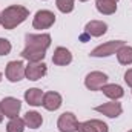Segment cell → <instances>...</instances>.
<instances>
[{
	"label": "cell",
	"mask_w": 132,
	"mask_h": 132,
	"mask_svg": "<svg viewBox=\"0 0 132 132\" xmlns=\"http://www.w3.org/2000/svg\"><path fill=\"white\" fill-rule=\"evenodd\" d=\"M29 17V11L20 5H11L0 12V25L5 29H14Z\"/></svg>",
	"instance_id": "6da1fadb"
},
{
	"label": "cell",
	"mask_w": 132,
	"mask_h": 132,
	"mask_svg": "<svg viewBox=\"0 0 132 132\" xmlns=\"http://www.w3.org/2000/svg\"><path fill=\"white\" fill-rule=\"evenodd\" d=\"M5 75L9 81L15 83V81H20L23 77H25V65L20 62V60H12L6 65V71H5Z\"/></svg>",
	"instance_id": "52a82bcc"
},
{
	"label": "cell",
	"mask_w": 132,
	"mask_h": 132,
	"mask_svg": "<svg viewBox=\"0 0 132 132\" xmlns=\"http://www.w3.org/2000/svg\"><path fill=\"white\" fill-rule=\"evenodd\" d=\"M125 81L128 83V86L132 88V68L126 71V74H125Z\"/></svg>",
	"instance_id": "cb8c5ba5"
},
{
	"label": "cell",
	"mask_w": 132,
	"mask_h": 132,
	"mask_svg": "<svg viewBox=\"0 0 132 132\" xmlns=\"http://www.w3.org/2000/svg\"><path fill=\"white\" fill-rule=\"evenodd\" d=\"M43 95L45 92L38 88H32V89H28L25 92V100L28 104L31 106H42V101H43Z\"/></svg>",
	"instance_id": "e0dca14e"
},
{
	"label": "cell",
	"mask_w": 132,
	"mask_h": 132,
	"mask_svg": "<svg viewBox=\"0 0 132 132\" xmlns=\"http://www.w3.org/2000/svg\"><path fill=\"white\" fill-rule=\"evenodd\" d=\"M128 132H132V129H131V131H128Z\"/></svg>",
	"instance_id": "83f0119b"
},
{
	"label": "cell",
	"mask_w": 132,
	"mask_h": 132,
	"mask_svg": "<svg viewBox=\"0 0 132 132\" xmlns=\"http://www.w3.org/2000/svg\"><path fill=\"white\" fill-rule=\"evenodd\" d=\"M95 111L100 112V114H103V115H106V117H109V118H117L118 115H121L123 106H121V103H118L117 100H112V101H109V103H103V104L97 106Z\"/></svg>",
	"instance_id": "30bf717a"
},
{
	"label": "cell",
	"mask_w": 132,
	"mask_h": 132,
	"mask_svg": "<svg viewBox=\"0 0 132 132\" xmlns=\"http://www.w3.org/2000/svg\"><path fill=\"white\" fill-rule=\"evenodd\" d=\"M25 120L20 117H14L9 118L8 125H6V132H23L25 131Z\"/></svg>",
	"instance_id": "44dd1931"
},
{
	"label": "cell",
	"mask_w": 132,
	"mask_h": 132,
	"mask_svg": "<svg viewBox=\"0 0 132 132\" xmlns=\"http://www.w3.org/2000/svg\"><path fill=\"white\" fill-rule=\"evenodd\" d=\"M114 2H118V0H114Z\"/></svg>",
	"instance_id": "f1b7e54d"
},
{
	"label": "cell",
	"mask_w": 132,
	"mask_h": 132,
	"mask_svg": "<svg viewBox=\"0 0 132 132\" xmlns=\"http://www.w3.org/2000/svg\"><path fill=\"white\" fill-rule=\"evenodd\" d=\"M117 59L121 65H132V48L125 45L117 51Z\"/></svg>",
	"instance_id": "ffe728a7"
},
{
	"label": "cell",
	"mask_w": 132,
	"mask_h": 132,
	"mask_svg": "<svg viewBox=\"0 0 132 132\" xmlns=\"http://www.w3.org/2000/svg\"><path fill=\"white\" fill-rule=\"evenodd\" d=\"M95 6H97L98 12L104 14V15H111L117 11V2H114V0H97Z\"/></svg>",
	"instance_id": "d6986e66"
},
{
	"label": "cell",
	"mask_w": 132,
	"mask_h": 132,
	"mask_svg": "<svg viewBox=\"0 0 132 132\" xmlns=\"http://www.w3.org/2000/svg\"><path fill=\"white\" fill-rule=\"evenodd\" d=\"M3 117H5V115H3V112H2V108H0V123L3 121Z\"/></svg>",
	"instance_id": "d4e9b609"
},
{
	"label": "cell",
	"mask_w": 132,
	"mask_h": 132,
	"mask_svg": "<svg viewBox=\"0 0 132 132\" xmlns=\"http://www.w3.org/2000/svg\"><path fill=\"white\" fill-rule=\"evenodd\" d=\"M48 72V68L43 62H29L25 66V77L31 81H37L42 77H45Z\"/></svg>",
	"instance_id": "5b68a950"
},
{
	"label": "cell",
	"mask_w": 132,
	"mask_h": 132,
	"mask_svg": "<svg viewBox=\"0 0 132 132\" xmlns=\"http://www.w3.org/2000/svg\"><path fill=\"white\" fill-rule=\"evenodd\" d=\"M45 55H46L45 49H37V48H29V46H26L20 52V57L28 62H42L45 59Z\"/></svg>",
	"instance_id": "9a60e30c"
},
{
	"label": "cell",
	"mask_w": 132,
	"mask_h": 132,
	"mask_svg": "<svg viewBox=\"0 0 132 132\" xmlns=\"http://www.w3.org/2000/svg\"><path fill=\"white\" fill-rule=\"evenodd\" d=\"M80 2H88V0H80Z\"/></svg>",
	"instance_id": "4316f807"
},
{
	"label": "cell",
	"mask_w": 132,
	"mask_h": 132,
	"mask_svg": "<svg viewBox=\"0 0 132 132\" xmlns=\"http://www.w3.org/2000/svg\"><path fill=\"white\" fill-rule=\"evenodd\" d=\"M42 106L48 111H57L60 106H62V95L59 92H45L43 95V101H42Z\"/></svg>",
	"instance_id": "7c38bea8"
},
{
	"label": "cell",
	"mask_w": 132,
	"mask_h": 132,
	"mask_svg": "<svg viewBox=\"0 0 132 132\" xmlns=\"http://www.w3.org/2000/svg\"><path fill=\"white\" fill-rule=\"evenodd\" d=\"M55 5H57L59 11L63 14L72 12V9H74V0H55Z\"/></svg>",
	"instance_id": "7402d4cb"
},
{
	"label": "cell",
	"mask_w": 132,
	"mask_h": 132,
	"mask_svg": "<svg viewBox=\"0 0 132 132\" xmlns=\"http://www.w3.org/2000/svg\"><path fill=\"white\" fill-rule=\"evenodd\" d=\"M0 81H2V72H0Z\"/></svg>",
	"instance_id": "484cf974"
},
{
	"label": "cell",
	"mask_w": 132,
	"mask_h": 132,
	"mask_svg": "<svg viewBox=\"0 0 132 132\" xmlns=\"http://www.w3.org/2000/svg\"><path fill=\"white\" fill-rule=\"evenodd\" d=\"M0 108H2V112L5 117L14 118L19 115V112L22 109V103H20V100L14 98V97H6L0 101Z\"/></svg>",
	"instance_id": "ba28073f"
},
{
	"label": "cell",
	"mask_w": 132,
	"mask_h": 132,
	"mask_svg": "<svg viewBox=\"0 0 132 132\" xmlns=\"http://www.w3.org/2000/svg\"><path fill=\"white\" fill-rule=\"evenodd\" d=\"M23 120H25V125L28 128H31V129H38L42 126V123H43V117L35 111H28L25 114Z\"/></svg>",
	"instance_id": "ac0fdd59"
},
{
	"label": "cell",
	"mask_w": 132,
	"mask_h": 132,
	"mask_svg": "<svg viewBox=\"0 0 132 132\" xmlns=\"http://www.w3.org/2000/svg\"><path fill=\"white\" fill-rule=\"evenodd\" d=\"M126 43L123 40H111V42H106L103 45L97 46L95 49L91 51V57H109L112 54H117V51L125 46Z\"/></svg>",
	"instance_id": "7a4b0ae2"
},
{
	"label": "cell",
	"mask_w": 132,
	"mask_h": 132,
	"mask_svg": "<svg viewBox=\"0 0 132 132\" xmlns=\"http://www.w3.org/2000/svg\"><path fill=\"white\" fill-rule=\"evenodd\" d=\"M57 128L60 132H77L78 131V121L72 112H63L59 117Z\"/></svg>",
	"instance_id": "9c48e42d"
},
{
	"label": "cell",
	"mask_w": 132,
	"mask_h": 132,
	"mask_svg": "<svg viewBox=\"0 0 132 132\" xmlns=\"http://www.w3.org/2000/svg\"><path fill=\"white\" fill-rule=\"evenodd\" d=\"M78 132H109V129L101 120H88L78 123Z\"/></svg>",
	"instance_id": "8fae6325"
},
{
	"label": "cell",
	"mask_w": 132,
	"mask_h": 132,
	"mask_svg": "<svg viewBox=\"0 0 132 132\" xmlns=\"http://www.w3.org/2000/svg\"><path fill=\"white\" fill-rule=\"evenodd\" d=\"M100 91H101L106 97H109L111 100H118L125 95L123 88H121L120 85H115V83H112V85H108V83H106Z\"/></svg>",
	"instance_id": "2e32d148"
},
{
	"label": "cell",
	"mask_w": 132,
	"mask_h": 132,
	"mask_svg": "<svg viewBox=\"0 0 132 132\" xmlns=\"http://www.w3.org/2000/svg\"><path fill=\"white\" fill-rule=\"evenodd\" d=\"M106 31H108V25L100 20H91L85 26V34H88L89 37H100L106 34Z\"/></svg>",
	"instance_id": "4fadbf2b"
},
{
	"label": "cell",
	"mask_w": 132,
	"mask_h": 132,
	"mask_svg": "<svg viewBox=\"0 0 132 132\" xmlns=\"http://www.w3.org/2000/svg\"><path fill=\"white\" fill-rule=\"evenodd\" d=\"M54 23H55V15H54V12H51L48 9L37 11V14L34 15V20H32L34 29H48Z\"/></svg>",
	"instance_id": "3957f363"
},
{
	"label": "cell",
	"mask_w": 132,
	"mask_h": 132,
	"mask_svg": "<svg viewBox=\"0 0 132 132\" xmlns=\"http://www.w3.org/2000/svg\"><path fill=\"white\" fill-rule=\"evenodd\" d=\"M52 62H54V65H57V66H66L72 62V54H71L69 49H66L63 46H59L54 51Z\"/></svg>",
	"instance_id": "5bb4252c"
},
{
	"label": "cell",
	"mask_w": 132,
	"mask_h": 132,
	"mask_svg": "<svg viewBox=\"0 0 132 132\" xmlns=\"http://www.w3.org/2000/svg\"><path fill=\"white\" fill-rule=\"evenodd\" d=\"M12 46H11V42L8 38H2L0 37V55H8L11 52Z\"/></svg>",
	"instance_id": "603a6c76"
},
{
	"label": "cell",
	"mask_w": 132,
	"mask_h": 132,
	"mask_svg": "<svg viewBox=\"0 0 132 132\" xmlns=\"http://www.w3.org/2000/svg\"><path fill=\"white\" fill-rule=\"evenodd\" d=\"M106 83H108V75L104 72H100V71L89 72L85 78V86L89 91H100Z\"/></svg>",
	"instance_id": "277c9868"
},
{
	"label": "cell",
	"mask_w": 132,
	"mask_h": 132,
	"mask_svg": "<svg viewBox=\"0 0 132 132\" xmlns=\"http://www.w3.org/2000/svg\"><path fill=\"white\" fill-rule=\"evenodd\" d=\"M26 46L37 49H48L51 46V35L49 34H26L25 37Z\"/></svg>",
	"instance_id": "8992f818"
}]
</instances>
